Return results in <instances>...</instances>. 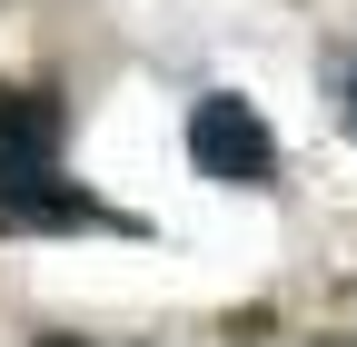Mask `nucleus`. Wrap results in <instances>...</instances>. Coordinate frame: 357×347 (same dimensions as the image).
Returning a JSON list of instances; mask_svg holds the SVG:
<instances>
[{
    "label": "nucleus",
    "instance_id": "nucleus-3",
    "mask_svg": "<svg viewBox=\"0 0 357 347\" xmlns=\"http://www.w3.org/2000/svg\"><path fill=\"white\" fill-rule=\"evenodd\" d=\"M0 229H10V238H50V229H139V219L100 208V199L70 179V169H50V179H30V189L0 199Z\"/></svg>",
    "mask_w": 357,
    "mask_h": 347
},
{
    "label": "nucleus",
    "instance_id": "nucleus-1",
    "mask_svg": "<svg viewBox=\"0 0 357 347\" xmlns=\"http://www.w3.org/2000/svg\"><path fill=\"white\" fill-rule=\"evenodd\" d=\"M189 159H199V179H229V189H268L278 179V139H268V119L238 90H208L189 109Z\"/></svg>",
    "mask_w": 357,
    "mask_h": 347
},
{
    "label": "nucleus",
    "instance_id": "nucleus-4",
    "mask_svg": "<svg viewBox=\"0 0 357 347\" xmlns=\"http://www.w3.org/2000/svg\"><path fill=\"white\" fill-rule=\"evenodd\" d=\"M337 90H347V129H357V60H347V70H337Z\"/></svg>",
    "mask_w": 357,
    "mask_h": 347
},
{
    "label": "nucleus",
    "instance_id": "nucleus-2",
    "mask_svg": "<svg viewBox=\"0 0 357 347\" xmlns=\"http://www.w3.org/2000/svg\"><path fill=\"white\" fill-rule=\"evenodd\" d=\"M60 139H70V100L60 90H0V199L30 189V179H50Z\"/></svg>",
    "mask_w": 357,
    "mask_h": 347
}]
</instances>
